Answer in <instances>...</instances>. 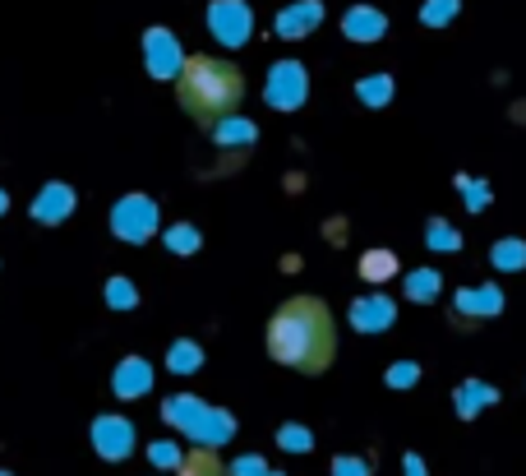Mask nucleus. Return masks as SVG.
Segmentation results:
<instances>
[{"instance_id":"obj_1","label":"nucleus","mask_w":526,"mask_h":476,"mask_svg":"<svg viewBox=\"0 0 526 476\" xmlns=\"http://www.w3.org/2000/svg\"><path fill=\"white\" fill-rule=\"evenodd\" d=\"M268 357L295 375H324L337 361V319L324 296H291L268 319Z\"/></svg>"},{"instance_id":"obj_2","label":"nucleus","mask_w":526,"mask_h":476,"mask_svg":"<svg viewBox=\"0 0 526 476\" xmlns=\"http://www.w3.org/2000/svg\"><path fill=\"white\" fill-rule=\"evenodd\" d=\"M176 98L199 125H217L245 102V75L222 56H190L176 70Z\"/></svg>"},{"instance_id":"obj_3","label":"nucleus","mask_w":526,"mask_h":476,"mask_svg":"<svg viewBox=\"0 0 526 476\" xmlns=\"http://www.w3.org/2000/svg\"><path fill=\"white\" fill-rule=\"evenodd\" d=\"M153 203L148 199H125V203H116V213H111V222H116V236H125V241H143L148 232H153Z\"/></svg>"},{"instance_id":"obj_4","label":"nucleus","mask_w":526,"mask_h":476,"mask_svg":"<svg viewBox=\"0 0 526 476\" xmlns=\"http://www.w3.org/2000/svg\"><path fill=\"white\" fill-rule=\"evenodd\" d=\"M93 440H98V453L102 458H125L129 453V426L120 421V417H102L98 426H93Z\"/></svg>"},{"instance_id":"obj_5","label":"nucleus","mask_w":526,"mask_h":476,"mask_svg":"<svg viewBox=\"0 0 526 476\" xmlns=\"http://www.w3.org/2000/svg\"><path fill=\"white\" fill-rule=\"evenodd\" d=\"M69 209H74V190L69 185H46V194L33 203V218L37 222H60Z\"/></svg>"},{"instance_id":"obj_6","label":"nucleus","mask_w":526,"mask_h":476,"mask_svg":"<svg viewBox=\"0 0 526 476\" xmlns=\"http://www.w3.org/2000/svg\"><path fill=\"white\" fill-rule=\"evenodd\" d=\"M180 476H227V462H222L212 449H190L180 462H176Z\"/></svg>"},{"instance_id":"obj_7","label":"nucleus","mask_w":526,"mask_h":476,"mask_svg":"<svg viewBox=\"0 0 526 476\" xmlns=\"http://www.w3.org/2000/svg\"><path fill=\"white\" fill-rule=\"evenodd\" d=\"M148 60H153V75H171V70H180V65H176V47H171V33H167V28H153V33H148Z\"/></svg>"},{"instance_id":"obj_8","label":"nucleus","mask_w":526,"mask_h":476,"mask_svg":"<svg viewBox=\"0 0 526 476\" xmlns=\"http://www.w3.org/2000/svg\"><path fill=\"white\" fill-rule=\"evenodd\" d=\"M393 274H397V254L393 250H365L360 254V278L365 283H384Z\"/></svg>"},{"instance_id":"obj_9","label":"nucleus","mask_w":526,"mask_h":476,"mask_svg":"<svg viewBox=\"0 0 526 476\" xmlns=\"http://www.w3.org/2000/svg\"><path fill=\"white\" fill-rule=\"evenodd\" d=\"M148 384H153V375H148L143 361H125V366L116 370V393H120V398H134V393H143Z\"/></svg>"},{"instance_id":"obj_10","label":"nucleus","mask_w":526,"mask_h":476,"mask_svg":"<svg viewBox=\"0 0 526 476\" xmlns=\"http://www.w3.org/2000/svg\"><path fill=\"white\" fill-rule=\"evenodd\" d=\"M245 10H241V0H222V5L212 10V28L217 33H227V37H241L245 33Z\"/></svg>"},{"instance_id":"obj_11","label":"nucleus","mask_w":526,"mask_h":476,"mask_svg":"<svg viewBox=\"0 0 526 476\" xmlns=\"http://www.w3.org/2000/svg\"><path fill=\"white\" fill-rule=\"evenodd\" d=\"M351 319H356V328H384V324H393V305L388 301H360Z\"/></svg>"},{"instance_id":"obj_12","label":"nucleus","mask_w":526,"mask_h":476,"mask_svg":"<svg viewBox=\"0 0 526 476\" xmlns=\"http://www.w3.org/2000/svg\"><path fill=\"white\" fill-rule=\"evenodd\" d=\"M458 305H462V310H471V315H499L503 296H499L494 287H480V292H467V296H458Z\"/></svg>"},{"instance_id":"obj_13","label":"nucleus","mask_w":526,"mask_h":476,"mask_svg":"<svg viewBox=\"0 0 526 476\" xmlns=\"http://www.w3.org/2000/svg\"><path fill=\"white\" fill-rule=\"evenodd\" d=\"M494 264H499V268H521V264H526V245H517V241L494 245Z\"/></svg>"},{"instance_id":"obj_14","label":"nucleus","mask_w":526,"mask_h":476,"mask_svg":"<svg viewBox=\"0 0 526 476\" xmlns=\"http://www.w3.org/2000/svg\"><path fill=\"white\" fill-rule=\"evenodd\" d=\"M346 28H351L356 37H374V33L384 28V19H379V15H369V10H356V15L346 19Z\"/></svg>"},{"instance_id":"obj_15","label":"nucleus","mask_w":526,"mask_h":476,"mask_svg":"<svg viewBox=\"0 0 526 476\" xmlns=\"http://www.w3.org/2000/svg\"><path fill=\"white\" fill-rule=\"evenodd\" d=\"M212 129H217V140H227V144H232V140H254V125L232 120V116H227V120H217Z\"/></svg>"},{"instance_id":"obj_16","label":"nucleus","mask_w":526,"mask_h":476,"mask_svg":"<svg viewBox=\"0 0 526 476\" xmlns=\"http://www.w3.org/2000/svg\"><path fill=\"white\" fill-rule=\"evenodd\" d=\"M407 292H411L416 301H429V296L438 292V274H416V278H407Z\"/></svg>"},{"instance_id":"obj_17","label":"nucleus","mask_w":526,"mask_h":476,"mask_svg":"<svg viewBox=\"0 0 526 476\" xmlns=\"http://www.w3.org/2000/svg\"><path fill=\"white\" fill-rule=\"evenodd\" d=\"M199 361H203V352H199V347H190V343L171 347V370H194Z\"/></svg>"},{"instance_id":"obj_18","label":"nucleus","mask_w":526,"mask_h":476,"mask_svg":"<svg viewBox=\"0 0 526 476\" xmlns=\"http://www.w3.org/2000/svg\"><path fill=\"white\" fill-rule=\"evenodd\" d=\"M485 398H494V393L480 388V384H467V388H462V417H476V407H480Z\"/></svg>"},{"instance_id":"obj_19","label":"nucleus","mask_w":526,"mask_h":476,"mask_svg":"<svg viewBox=\"0 0 526 476\" xmlns=\"http://www.w3.org/2000/svg\"><path fill=\"white\" fill-rule=\"evenodd\" d=\"M107 296H111V305H116V310H129V305H134V287H129V283H120V278H116V283H107Z\"/></svg>"},{"instance_id":"obj_20","label":"nucleus","mask_w":526,"mask_h":476,"mask_svg":"<svg viewBox=\"0 0 526 476\" xmlns=\"http://www.w3.org/2000/svg\"><path fill=\"white\" fill-rule=\"evenodd\" d=\"M333 476H369V462H360V458H337V462H333Z\"/></svg>"},{"instance_id":"obj_21","label":"nucleus","mask_w":526,"mask_h":476,"mask_svg":"<svg viewBox=\"0 0 526 476\" xmlns=\"http://www.w3.org/2000/svg\"><path fill=\"white\" fill-rule=\"evenodd\" d=\"M388 93H393L388 75H374V84H365V98H369V102H388Z\"/></svg>"},{"instance_id":"obj_22","label":"nucleus","mask_w":526,"mask_h":476,"mask_svg":"<svg viewBox=\"0 0 526 476\" xmlns=\"http://www.w3.org/2000/svg\"><path fill=\"white\" fill-rule=\"evenodd\" d=\"M282 444H286L291 453H300V449H310V435L295 430V426H286V430H282Z\"/></svg>"},{"instance_id":"obj_23","label":"nucleus","mask_w":526,"mask_h":476,"mask_svg":"<svg viewBox=\"0 0 526 476\" xmlns=\"http://www.w3.org/2000/svg\"><path fill=\"white\" fill-rule=\"evenodd\" d=\"M167 241H171V250H194V245H199V236H194L190 227H176Z\"/></svg>"},{"instance_id":"obj_24","label":"nucleus","mask_w":526,"mask_h":476,"mask_svg":"<svg viewBox=\"0 0 526 476\" xmlns=\"http://www.w3.org/2000/svg\"><path fill=\"white\" fill-rule=\"evenodd\" d=\"M429 241H434V245H438V250H453V245H462V241H458V236H453V232H448V227H443V222H434V232H429Z\"/></svg>"},{"instance_id":"obj_25","label":"nucleus","mask_w":526,"mask_h":476,"mask_svg":"<svg viewBox=\"0 0 526 476\" xmlns=\"http://www.w3.org/2000/svg\"><path fill=\"white\" fill-rule=\"evenodd\" d=\"M388 379H393L397 388H407V384L416 379V366H407V361H402V366H393V375H388Z\"/></svg>"},{"instance_id":"obj_26","label":"nucleus","mask_w":526,"mask_h":476,"mask_svg":"<svg viewBox=\"0 0 526 476\" xmlns=\"http://www.w3.org/2000/svg\"><path fill=\"white\" fill-rule=\"evenodd\" d=\"M153 462H162V467H167V462H180V453H176L171 444H153Z\"/></svg>"},{"instance_id":"obj_27","label":"nucleus","mask_w":526,"mask_h":476,"mask_svg":"<svg viewBox=\"0 0 526 476\" xmlns=\"http://www.w3.org/2000/svg\"><path fill=\"white\" fill-rule=\"evenodd\" d=\"M236 476H263V467H259V462H254V458H245V462H241V467H236Z\"/></svg>"},{"instance_id":"obj_28","label":"nucleus","mask_w":526,"mask_h":476,"mask_svg":"<svg viewBox=\"0 0 526 476\" xmlns=\"http://www.w3.org/2000/svg\"><path fill=\"white\" fill-rule=\"evenodd\" d=\"M407 476H425V467H420V458H407Z\"/></svg>"},{"instance_id":"obj_29","label":"nucleus","mask_w":526,"mask_h":476,"mask_svg":"<svg viewBox=\"0 0 526 476\" xmlns=\"http://www.w3.org/2000/svg\"><path fill=\"white\" fill-rule=\"evenodd\" d=\"M5 203H10V199H5V194H0V213H5Z\"/></svg>"},{"instance_id":"obj_30","label":"nucleus","mask_w":526,"mask_h":476,"mask_svg":"<svg viewBox=\"0 0 526 476\" xmlns=\"http://www.w3.org/2000/svg\"><path fill=\"white\" fill-rule=\"evenodd\" d=\"M0 476H5V471H0Z\"/></svg>"}]
</instances>
